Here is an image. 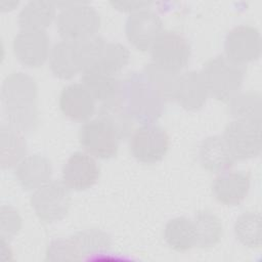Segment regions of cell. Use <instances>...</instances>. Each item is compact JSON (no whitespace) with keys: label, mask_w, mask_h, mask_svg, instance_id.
I'll use <instances>...</instances> for the list:
<instances>
[{"label":"cell","mask_w":262,"mask_h":262,"mask_svg":"<svg viewBox=\"0 0 262 262\" xmlns=\"http://www.w3.org/2000/svg\"><path fill=\"white\" fill-rule=\"evenodd\" d=\"M46 256L48 260L53 261H71L81 259V255L72 237L66 239L59 238L51 242L48 246Z\"/></svg>","instance_id":"4dcf8cb0"},{"label":"cell","mask_w":262,"mask_h":262,"mask_svg":"<svg viewBox=\"0 0 262 262\" xmlns=\"http://www.w3.org/2000/svg\"><path fill=\"white\" fill-rule=\"evenodd\" d=\"M71 237L81 255V259L84 256H90V254L96 255L105 251L111 246L110 235L99 229H87Z\"/></svg>","instance_id":"83f0119b"},{"label":"cell","mask_w":262,"mask_h":262,"mask_svg":"<svg viewBox=\"0 0 262 262\" xmlns=\"http://www.w3.org/2000/svg\"><path fill=\"white\" fill-rule=\"evenodd\" d=\"M0 5H6L7 7H8V10H12V9H14V7L15 6H17L18 5V2H0Z\"/></svg>","instance_id":"836d02e7"},{"label":"cell","mask_w":262,"mask_h":262,"mask_svg":"<svg viewBox=\"0 0 262 262\" xmlns=\"http://www.w3.org/2000/svg\"><path fill=\"white\" fill-rule=\"evenodd\" d=\"M129 58V50L124 45L120 43L106 42L98 59L94 64L86 70L91 69L104 74L116 76L128 64Z\"/></svg>","instance_id":"d4e9b609"},{"label":"cell","mask_w":262,"mask_h":262,"mask_svg":"<svg viewBox=\"0 0 262 262\" xmlns=\"http://www.w3.org/2000/svg\"><path fill=\"white\" fill-rule=\"evenodd\" d=\"M225 56L234 63L246 66L261 55V36L259 31L248 25L232 28L225 37Z\"/></svg>","instance_id":"30bf717a"},{"label":"cell","mask_w":262,"mask_h":262,"mask_svg":"<svg viewBox=\"0 0 262 262\" xmlns=\"http://www.w3.org/2000/svg\"><path fill=\"white\" fill-rule=\"evenodd\" d=\"M111 4L120 11L134 13L142 9H147L152 3L146 1H112Z\"/></svg>","instance_id":"d6a6232c"},{"label":"cell","mask_w":262,"mask_h":262,"mask_svg":"<svg viewBox=\"0 0 262 262\" xmlns=\"http://www.w3.org/2000/svg\"><path fill=\"white\" fill-rule=\"evenodd\" d=\"M163 32L162 18L148 8L131 13L125 24V33L129 43L140 51L149 50Z\"/></svg>","instance_id":"8fae6325"},{"label":"cell","mask_w":262,"mask_h":262,"mask_svg":"<svg viewBox=\"0 0 262 262\" xmlns=\"http://www.w3.org/2000/svg\"><path fill=\"white\" fill-rule=\"evenodd\" d=\"M21 227V219L17 211L10 206L1 208V239L9 241Z\"/></svg>","instance_id":"1f68e13d"},{"label":"cell","mask_w":262,"mask_h":262,"mask_svg":"<svg viewBox=\"0 0 262 262\" xmlns=\"http://www.w3.org/2000/svg\"><path fill=\"white\" fill-rule=\"evenodd\" d=\"M229 112L234 119H261V96L253 92L236 94L229 101Z\"/></svg>","instance_id":"f1b7e54d"},{"label":"cell","mask_w":262,"mask_h":262,"mask_svg":"<svg viewBox=\"0 0 262 262\" xmlns=\"http://www.w3.org/2000/svg\"><path fill=\"white\" fill-rule=\"evenodd\" d=\"M15 176L25 189L36 190L51 181L52 165L44 156L31 155L17 164Z\"/></svg>","instance_id":"ac0fdd59"},{"label":"cell","mask_w":262,"mask_h":262,"mask_svg":"<svg viewBox=\"0 0 262 262\" xmlns=\"http://www.w3.org/2000/svg\"><path fill=\"white\" fill-rule=\"evenodd\" d=\"M236 239L245 247H261V216L257 212H246L239 215L233 225Z\"/></svg>","instance_id":"4316f807"},{"label":"cell","mask_w":262,"mask_h":262,"mask_svg":"<svg viewBox=\"0 0 262 262\" xmlns=\"http://www.w3.org/2000/svg\"><path fill=\"white\" fill-rule=\"evenodd\" d=\"M1 166L10 168L16 166L27 151V144L23 132L10 125L1 126Z\"/></svg>","instance_id":"603a6c76"},{"label":"cell","mask_w":262,"mask_h":262,"mask_svg":"<svg viewBox=\"0 0 262 262\" xmlns=\"http://www.w3.org/2000/svg\"><path fill=\"white\" fill-rule=\"evenodd\" d=\"M251 186L250 174L246 171L219 173L212 183L215 199L226 206L239 205L247 198Z\"/></svg>","instance_id":"2e32d148"},{"label":"cell","mask_w":262,"mask_h":262,"mask_svg":"<svg viewBox=\"0 0 262 262\" xmlns=\"http://www.w3.org/2000/svg\"><path fill=\"white\" fill-rule=\"evenodd\" d=\"M209 95L222 102H229L243 85L245 66L229 60L225 55H218L208 60L201 71Z\"/></svg>","instance_id":"3957f363"},{"label":"cell","mask_w":262,"mask_h":262,"mask_svg":"<svg viewBox=\"0 0 262 262\" xmlns=\"http://www.w3.org/2000/svg\"><path fill=\"white\" fill-rule=\"evenodd\" d=\"M261 119H234L224 129L222 138L235 161L256 158L261 154Z\"/></svg>","instance_id":"5b68a950"},{"label":"cell","mask_w":262,"mask_h":262,"mask_svg":"<svg viewBox=\"0 0 262 262\" xmlns=\"http://www.w3.org/2000/svg\"><path fill=\"white\" fill-rule=\"evenodd\" d=\"M3 111L8 125L20 132L34 129L37 122V87L34 80L24 73H12L2 84Z\"/></svg>","instance_id":"6da1fadb"},{"label":"cell","mask_w":262,"mask_h":262,"mask_svg":"<svg viewBox=\"0 0 262 262\" xmlns=\"http://www.w3.org/2000/svg\"><path fill=\"white\" fill-rule=\"evenodd\" d=\"M81 80L96 101L103 103L120 96L122 81L116 76L89 69L82 73Z\"/></svg>","instance_id":"44dd1931"},{"label":"cell","mask_w":262,"mask_h":262,"mask_svg":"<svg viewBox=\"0 0 262 262\" xmlns=\"http://www.w3.org/2000/svg\"><path fill=\"white\" fill-rule=\"evenodd\" d=\"M31 205L41 221L45 223L59 221L69 212L70 189L62 181H49L35 190L31 198Z\"/></svg>","instance_id":"ba28073f"},{"label":"cell","mask_w":262,"mask_h":262,"mask_svg":"<svg viewBox=\"0 0 262 262\" xmlns=\"http://www.w3.org/2000/svg\"><path fill=\"white\" fill-rule=\"evenodd\" d=\"M193 223L196 231V246L211 248L217 245L222 236V223L220 219L208 210L195 214Z\"/></svg>","instance_id":"cb8c5ba5"},{"label":"cell","mask_w":262,"mask_h":262,"mask_svg":"<svg viewBox=\"0 0 262 262\" xmlns=\"http://www.w3.org/2000/svg\"><path fill=\"white\" fill-rule=\"evenodd\" d=\"M49 68L52 74L63 80L75 77L86 68V59L81 41L62 40L50 50Z\"/></svg>","instance_id":"5bb4252c"},{"label":"cell","mask_w":262,"mask_h":262,"mask_svg":"<svg viewBox=\"0 0 262 262\" xmlns=\"http://www.w3.org/2000/svg\"><path fill=\"white\" fill-rule=\"evenodd\" d=\"M79 140L86 152L96 159L107 160L117 155L120 138L108 123L96 118L81 126Z\"/></svg>","instance_id":"9c48e42d"},{"label":"cell","mask_w":262,"mask_h":262,"mask_svg":"<svg viewBox=\"0 0 262 262\" xmlns=\"http://www.w3.org/2000/svg\"><path fill=\"white\" fill-rule=\"evenodd\" d=\"M170 138L161 126L144 124L137 128L130 137L129 147L132 156L140 163L152 165L161 162L167 155Z\"/></svg>","instance_id":"52a82bcc"},{"label":"cell","mask_w":262,"mask_h":262,"mask_svg":"<svg viewBox=\"0 0 262 262\" xmlns=\"http://www.w3.org/2000/svg\"><path fill=\"white\" fill-rule=\"evenodd\" d=\"M120 99L133 121L152 124L163 114L165 97L156 84L142 73H132L124 81Z\"/></svg>","instance_id":"7a4b0ae2"},{"label":"cell","mask_w":262,"mask_h":262,"mask_svg":"<svg viewBox=\"0 0 262 262\" xmlns=\"http://www.w3.org/2000/svg\"><path fill=\"white\" fill-rule=\"evenodd\" d=\"M100 168L94 157L86 151H76L67 160L61 171V181L70 190H86L99 178Z\"/></svg>","instance_id":"7c38bea8"},{"label":"cell","mask_w":262,"mask_h":262,"mask_svg":"<svg viewBox=\"0 0 262 262\" xmlns=\"http://www.w3.org/2000/svg\"><path fill=\"white\" fill-rule=\"evenodd\" d=\"M56 4L48 1L28 2L18 14L21 30L45 31L54 20Z\"/></svg>","instance_id":"7402d4cb"},{"label":"cell","mask_w":262,"mask_h":262,"mask_svg":"<svg viewBox=\"0 0 262 262\" xmlns=\"http://www.w3.org/2000/svg\"><path fill=\"white\" fill-rule=\"evenodd\" d=\"M151 63L179 73L190 59L191 49L187 39L176 32L164 31L150 47Z\"/></svg>","instance_id":"8992f818"},{"label":"cell","mask_w":262,"mask_h":262,"mask_svg":"<svg viewBox=\"0 0 262 262\" xmlns=\"http://www.w3.org/2000/svg\"><path fill=\"white\" fill-rule=\"evenodd\" d=\"M164 239L174 251H189L196 246V231L193 220L184 216L169 220L164 228Z\"/></svg>","instance_id":"ffe728a7"},{"label":"cell","mask_w":262,"mask_h":262,"mask_svg":"<svg viewBox=\"0 0 262 262\" xmlns=\"http://www.w3.org/2000/svg\"><path fill=\"white\" fill-rule=\"evenodd\" d=\"M58 103L64 117L85 123L94 115L96 100L82 83H72L61 90Z\"/></svg>","instance_id":"9a60e30c"},{"label":"cell","mask_w":262,"mask_h":262,"mask_svg":"<svg viewBox=\"0 0 262 262\" xmlns=\"http://www.w3.org/2000/svg\"><path fill=\"white\" fill-rule=\"evenodd\" d=\"M209 92L201 71H187L178 76L173 100L187 111L202 108Z\"/></svg>","instance_id":"e0dca14e"},{"label":"cell","mask_w":262,"mask_h":262,"mask_svg":"<svg viewBox=\"0 0 262 262\" xmlns=\"http://www.w3.org/2000/svg\"><path fill=\"white\" fill-rule=\"evenodd\" d=\"M16 59L28 68H39L49 58L50 44L46 31L20 30L13 39Z\"/></svg>","instance_id":"4fadbf2b"},{"label":"cell","mask_w":262,"mask_h":262,"mask_svg":"<svg viewBox=\"0 0 262 262\" xmlns=\"http://www.w3.org/2000/svg\"><path fill=\"white\" fill-rule=\"evenodd\" d=\"M98 118L104 120L114 128L120 140L131 134L133 120L124 107L120 96L103 102L99 110Z\"/></svg>","instance_id":"484cf974"},{"label":"cell","mask_w":262,"mask_h":262,"mask_svg":"<svg viewBox=\"0 0 262 262\" xmlns=\"http://www.w3.org/2000/svg\"><path fill=\"white\" fill-rule=\"evenodd\" d=\"M199 160L203 168L218 174L230 170L235 163L222 136L219 135L204 138L199 147Z\"/></svg>","instance_id":"d6986e66"},{"label":"cell","mask_w":262,"mask_h":262,"mask_svg":"<svg viewBox=\"0 0 262 262\" xmlns=\"http://www.w3.org/2000/svg\"><path fill=\"white\" fill-rule=\"evenodd\" d=\"M66 5L57 15L56 28L63 40L82 41L97 35L100 16L87 2L60 3Z\"/></svg>","instance_id":"277c9868"},{"label":"cell","mask_w":262,"mask_h":262,"mask_svg":"<svg viewBox=\"0 0 262 262\" xmlns=\"http://www.w3.org/2000/svg\"><path fill=\"white\" fill-rule=\"evenodd\" d=\"M143 72L156 84L166 100L173 99L177 79L179 76L178 73L159 68L152 63L146 66Z\"/></svg>","instance_id":"f546056e"}]
</instances>
